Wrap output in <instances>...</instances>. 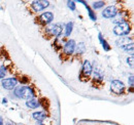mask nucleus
I'll return each instance as SVG.
<instances>
[{
    "label": "nucleus",
    "mask_w": 134,
    "mask_h": 125,
    "mask_svg": "<svg viewBox=\"0 0 134 125\" xmlns=\"http://www.w3.org/2000/svg\"><path fill=\"white\" fill-rule=\"evenodd\" d=\"M14 92L17 97L24 98L26 101L35 98V95H36L34 92V89L31 86H25V85H20V86L17 85L14 89Z\"/></svg>",
    "instance_id": "f257e3e1"
},
{
    "label": "nucleus",
    "mask_w": 134,
    "mask_h": 125,
    "mask_svg": "<svg viewBox=\"0 0 134 125\" xmlns=\"http://www.w3.org/2000/svg\"><path fill=\"white\" fill-rule=\"evenodd\" d=\"M44 29V38H60L63 32V25L61 23H57L50 27H46Z\"/></svg>",
    "instance_id": "f03ea898"
},
{
    "label": "nucleus",
    "mask_w": 134,
    "mask_h": 125,
    "mask_svg": "<svg viewBox=\"0 0 134 125\" xmlns=\"http://www.w3.org/2000/svg\"><path fill=\"white\" fill-rule=\"evenodd\" d=\"M92 72H93V68H92L91 63L89 62L88 60L84 61V63H83V68H82V72L80 74V80L82 82H88L90 80V78H91Z\"/></svg>",
    "instance_id": "7ed1b4c3"
},
{
    "label": "nucleus",
    "mask_w": 134,
    "mask_h": 125,
    "mask_svg": "<svg viewBox=\"0 0 134 125\" xmlns=\"http://www.w3.org/2000/svg\"><path fill=\"white\" fill-rule=\"evenodd\" d=\"M131 31V25L129 24V22H124L121 23L119 25H116V27L114 28V33L117 36H125L128 35Z\"/></svg>",
    "instance_id": "20e7f679"
},
{
    "label": "nucleus",
    "mask_w": 134,
    "mask_h": 125,
    "mask_svg": "<svg viewBox=\"0 0 134 125\" xmlns=\"http://www.w3.org/2000/svg\"><path fill=\"white\" fill-rule=\"evenodd\" d=\"M36 23L40 26H43V27H47L48 25H50L51 23L54 21V15L52 11H47V12H43L38 17H36Z\"/></svg>",
    "instance_id": "39448f33"
},
{
    "label": "nucleus",
    "mask_w": 134,
    "mask_h": 125,
    "mask_svg": "<svg viewBox=\"0 0 134 125\" xmlns=\"http://www.w3.org/2000/svg\"><path fill=\"white\" fill-rule=\"evenodd\" d=\"M110 90L117 95H121L125 91V85L120 80H114L111 81V84H110Z\"/></svg>",
    "instance_id": "423d86ee"
},
{
    "label": "nucleus",
    "mask_w": 134,
    "mask_h": 125,
    "mask_svg": "<svg viewBox=\"0 0 134 125\" xmlns=\"http://www.w3.org/2000/svg\"><path fill=\"white\" fill-rule=\"evenodd\" d=\"M1 85L4 89L6 90H13L18 85V80L16 77H10V78H3L1 81Z\"/></svg>",
    "instance_id": "0eeeda50"
},
{
    "label": "nucleus",
    "mask_w": 134,
    "mask_h": 125,
    "mask_svg": "<svg viewBox=\"0 0 134 125\" xmlns=\"http://www.w3.org/2000/svg\"><path fill=\"white\" fill-rule=\"evenodd\" d=\"M75 45H76V43H75V41H74L73 39L68 40L67 42H65L64 47L62 48V49H63V52H62V53H64L66 57H71V55L74 53Z\"/></svg>",
    "instance_id": "6e6552de"
},
{
    "label": "nucleus",
    "mask_w": 134,
    "mask_h": 125,
    "mask_svg": "<svg viewBox=\"0 0 134 125\" xmlns=\"http://www.w3.org/2000/svg\"><path fill=\"white\" fill-rule=\"evenodd\" d=\"M50 5L49 1H43V0H39V1H33L31 3V8L33 9L35 12H39L41 10H43L44 8H47Z\"/></svg>",
    "instance_id": "1a4fd4ad"
},
{
    "label": "nucleus",
    "mask_w": 134,
    "mask_h": 125,
    "mask_svg": "<svg viewBox=\"0 0 134 125\" xmlns=\"http://www.w3.org/2000/svg\"><path fill=\"white\" fill-rule=\"evenodd\" d=\"M118 8L115 5H111V6H108L106 7L103 11H102V16L105 17V18H114L115 16L118 15Z\"/></svg>",
    "instance_id": "9d476101"
},
{
    "label": "nucleus",
    "mask_w": 134,
    "mask_h": 125,
    "mask_svg": "<svg viewBox=\"0 0 134 125\" xmlns=\"http://www.w3.org/2000/svg\"><path fill=\"white\" fill-rule=\"evenodd\" d=\"M93 85L96 83L99 84V85H102V82H103V79H104V75L102 73V71L99 70V69H96V70H93Z\"/></svg>",
    "instance_id": "9b49d317"
},
{
    "label": "nucleus",
    "mask_w": 134,
    "mask_h": 125,
    "mask_svg": "<svg viewBox=\"0 0 134 125\" xmlns=\"http://www.w3.org/2000/svg\"><path fill=\"white\" fill-rule=\"evenodd\" d=\"M124 22H128L127 16H125L124 12H118V15L114 17V21H113V23H115L117 25L121 24V23H124Z\"/></svg>",
    "instance_id": "f8f14e48"
},
{
    "label": "nucleus",
    "mask_w": 134,
    "mask_h": 125,
    "mask_svg": "<svg viewBox=\"0 0 134 125\" xmlns=\"http://www.w3.org/2000/svg\"><path fill=\"white\" fill-rule=\"evenodd\" d=\"M32 117L35 120H37V121H41V120L46 119L47 113L44 111H36V112H34L33 114H32Z\"/></svg>",
    "instance_id": "ddd939ff"
},
{
    "label": "nucleus",
    "mask_w": 134,
    "mask_h": 125,
    "mask_svg": "<svg viewBox=\"0 0 134 125\" xmlns=\"http://www.w3.org/2000/svg\"><path fill=\"white\" fill-rule=\"evenodd\" d=\"M26 106L29 108V109H37L40 105H39V102L36 99V98H32V99H28L26 102Z\"/></svg>",
    "instance_id": "4468645a"
},
{
    "label": "nucleus",
    "mask_w": 134,
    "mask_h": 125,
    "mask_svg": "<svg viewBox=\"0 0 134 125\" xmlns=\"http://www.w3.org/2000/svg\"><path fill=\"white\" fill-rule=\"evenodd\" d=\"M85 50H86V45H85L84 42H81V43H79V44L75 45V50H74V52H75L77 55L83 54L85 52Z\"/></svg>",
    "instance_id": "2eb2a0df"
},
{
    "label": "nucleus",
    "mask_w": 134,
    "mask_h": 125,
    "mask_svg": "<svg viewBox=\"0 0 134 125\" xmlns=\"http://www.w3.org/2000/svg\"><path fill=\"white\" fill-rule=\"evenodd\" d=\"M80 2H81V3H83L85 6L87 7V9H88V11H89V16H90V18H91L92 21H96L97 16H96V14L94 12V10H93V9H92V8H91V7H90V6L85 2V1H80Z\"/></svg>",
    "instance_id": "dca6fc26"
},
{
    "label": "nucleus",
    "mask_w": 134,
    "mask_h": 125,
    "mask_svg": "<svg viewBox=\"0 0 134 125\" xmlns=\"http://www.w3.org/2000/svg\"><path fill=\"white\" fill-rule=\"evenodd\" d=\"M117 44L119 46H125L127 44H129V38L128 37H121V39H119L117 41Z\"/></svg>",
    "instance_id": "f3484780"
},
{
    "label": "nucleus",
    "mask_w": 134,
    "mask_h": 125,
    "mask_svg": "<svg viewBox=\"0 0 134 125\" xmlns=\"http://www.w3.org/2000/svg\"><path fill=\"white\" fill-rule=\"evenodd\" d=\"M72 28H73V23H72V22L67 23L66 26H65V36H66V37L70 36V34H71V32H72Z\"/></svg>",
    "instance_id": "a211bd4d"
},
{
    "label": "nucleus",
    "mask_w": 134,
    "mask_h": 125,
    "mask_svg": "<svg viewBox=\"0 0 134 125\" xmlns=\"http://www.w3.org/2000/svg\"><path fill=\"white\" fill-rule=\"evenodd\" d=\"M54 48H55V50H57V51H59L60 49L63 48V43L60 42V38H56V40H55V42H54Z\"/></svg>",
    "instance_id": "6ab92c4d"
},
{
    "label": "nucleus",
    "mask_w": 134,
    "mask_h": 125,
    "mask_svg": "<svg viewBox=\"0 0 134 125\" xmlns=\"http://www.w3.org/2000/svg\"><path fill=\"white\" fill-rule=\"evenodd\" d=\"M104 4H105V2L104 1H96V2H94L93 3V8L94 9H98V8H101V7H103L104 6Z\"/></svg>",
    "instance_id": "aec40b11"
},
{
    "label": "nucleus",
    "mask_w": 134,
    "mask_h": 125,
    "mask_svg": "<svg viewBox=\"0 0 134 125\" xmlns=\"http://www.w3.org/2000/svg\"><path fill=\"white\" fill-rule=\"evenodd\" d=\"M17 80H18V82L20 81V83L22 84V85H25V84H27V83H29V78L28 77H26V76H21L20 77V79H18L17 78Z\"/></svg>",
    "instance_id": "412c9836"
},
{
    "label": "nucleus",
    "mask_w": 134,
    "mask_h": 125,
    "mask_svg": "<svg viewBox=\"0 0 134 125\" xmlns=\"http://www.w3.org/2000/svg\"><path fill=\"white\" fill-rule=\"evenodd\" d=\"M6 75V68L4 66H0V79H3Z\"/></svg>",
    "instance_id": "4be33fe9"
},
{
    "label": "nucleus",
    "mask_w": 134,
    "mask_h": 125,
    "mask_svg": "<svg viewBox=\"0 0 134 125\" xmlns=\"http://www.w3.org/2000/svg\"><path fill=\"white\" fill-rule=\"evenodd\" d=\"M123 48H124V50H126V51H129V50H130V52H131V55H132V52H133V43L127 44V45L123 46Z\"/></svg>",
    "instance_id": "5701e85b"
},
{
    "label": "nucleus",
    "mask_w": 134,
    "mask_h": 125,
    "mask_svg": "<svg viewBox=\"0 0 134 125\" xmlns=\"http://www.w3.org/2000/svg\"><path fill=\"white\" fill-rule=\"evenodd\" d=\"M101 44H102V47H103V49H104L105 51H109V50H110V46L108 45V43L106 42V40H103Z\"/></svg>",
    "instance_id": "b1692460"
},
{
    "label": "nucleus",
    "mask_w": 134,
    "mask_h": 125,
    "mask_svg": "<svg viewBox=\"0 0 134 125\" xmlns=\"http://www.w3.org/2000/svg\"><path fill=\"white\" fill-rule=\"evenodd\" d=\"M67 6L71 10H75V2L74 1H67Z\"/></svg>",
    "instance_id": "393cba45"
},
{
    "label": "nucleus",
    "mask_w": 134,
    "mask_h": 125,
    "mask_svg": "<svg viewBox=\"0 0 134 125\" xmlns=\"http://www.w3.org/2000/svg\"><path fill=\"white\" fill-rule=\"evenodd\" d=\"M128 82H129V85H130V87H133L134 85V79H133V75H131L129 79H128Z\"/></svg>",
    "instance_id": "a878e982"
},
{
    "label": "nucleus",
    "mask_w": 134,
    "mask_h": 125,
    "mask_svg": "<svg viewBox=\"0 0 134 125\" xmlns=\"http://www.w3.org/2000/svg\"><path fill=\"white\" fill-rule=\"evenodd\" d=\"M127 63H128V65H130L131 67L133 66V55H131L130 58L127 59Z\"/></svg>",
    "instance_id": "bb28decb"
},
{
    "label": "nucleus",
    "mask_w": 134,
    "mask_h": 125,
    "mask_svg": "<svg viewBox=\"0 0 134 125\" xmlns=\"http://www.w3.org/2000/svg\"><path fill=\"white\" fill-rule=\"evenodd\" d=\"M98 37H99V41L102 43V41H103L104 39H103V37H102V34H101V33H99V34H98Z\"/></svg>",
    "instance_id": "cd10ccee"
},
{
    "label": "nucleus",
    "mask_w": 134,
    "mask_h": 125,
    "mask_svg": "<svg viewBox=\"0 0 134 125\" xmlns=\"http://www.w3.org/2000/svg\"><path fill=\"white\" fill-rule=\"evenodd\" d=\"M3 123H4V122H3V118L0 116V125H3Z\"/></svg>",
    "instance_id": "c85d7f7f"
},
{
    "label": "nucleus",
    "mask_w": 134,
    "mask_h": 125,
    "mask_svg": "<svg viewBox=\"0 0 134 125\" xmlns=\"http://www.w3.org/2000/svg\"><path fill=\"white\" fill-rule=\"evenodd\" d=\"M6 125H12L10 123H6Z\"/></svg>",
    "instance_id": "c756f323"
}]
</instances>
